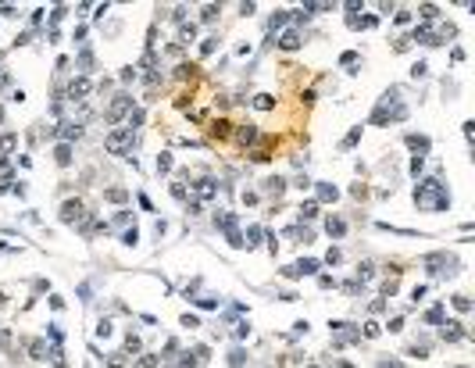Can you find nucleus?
I'll use <instances>...</instances> for the list:
<instances>
[{
    "label": "nucleus",
    "instance_id": "nucleus-1",
    "mask_svg": "<svg viewBox=\"0 0 475 368\" xmlns=\"http://www.w3.org/2000/svg\"><path fill=\"white\" fill-rule=\"evenodd\" d=\"M415 207L418 211H429V214H439L450 207V193L439 179H422L415 186Z\"/></svg>",
    "mask_w": 475,
    "mask_h": 368
},
{
    "label": "nucleus",
    "instance_id": "nucleus-2",
    "mask_svg": "<svg viewBox=\"0 0 475 368\" xmlns=\"http://www.w3.org/2000/svg\"><path fill=\"white\" fill-rule=\"evenodd\" d=\"M407 118V104L400 100L396 89H390L386 97L379 100V107L372 111V125H386V122H404Z\"/></svg>",
    "mask_w": 475,
    "mask_h": 368
},
{
    "label": "nucleus",
    "instance_id": "nucleus-3",
    "mask_svg": "<svg viewBox=\"0 0 475 368\" xmlns=\"http://www.w3.org/2000/svg\"><path fill=\"white\" fill-rule=\"evenodd\" d=\"M214 225L225 233V240H229V247H243V233H239V218L233 211H218L214 214Z\"/></svg>",
    "mask_w": 475,
    "mask_h": 368
},
{
    "label": "nucleus",
    "instance_id": "nucleus-4",
    "mask_svg": "<svg viewBox=\"0 0 475 368\" xmlns=\"http://www.w3.org/2000/svg\"><path fill=\"white\" fill-rule=\"evenodd\" d=\"M104 147H107V154H129V147H132V129H129V125L115 129V132L104 140Z\"/></svg>",
    "mask_w": 475,
    "mask_h": 368
},
{
    "label": "nucleus",
    "instance_id": "nucleus-5",
    "mask_svg": "<svg viewBox=\"0 0 475 368\" xmlns=\"http://www.w3.org/2000/svg\"><path fill=\"white\" fill-rule=\"evenodd\" d=\"M361 340V329H354L350 322H332V343L343 347V343H357Z\"/></svg>",
    "mask_w": 475,
    "mask_h": 368
},
{
    "label": "nucleus",
    "instance_id": "nucleus-6",
    "mask_svg": "<svg viewBox=\"0 0 475 368\" xmlns=\"http://www.w3.org/2000/svg\"><path fill=\"white\" fill-rule=\"evenodd\" d=\"M129 111H132V97H129V93H118V97L111 100V107H107L104 118H107V122H121Z\"/></svg>",
    "mask_w": 475,
    "mask_h": 368
},
{
    "label": "nucleus",
    "instance_id": "nucleus-7",
    "mask_svg": "<svg viewBox=\"0 0 475 368\" xmlns=\"http://www.w3.org/2000/svg\"><path fill=\"white\" fill-rule=\"evenodd\" d=\"M82 218H86V207L79 201H65V204H61V222H65V225H82Z\"/></svg>",
    "mask_w": 475,
    "mask_h": 368
},
{
    "label": "nucleus",
    "instance_id": "nucleus-8",
    "mask_svg": "<svg viewBox=\"0 0 475 368\" xmlns=\"http://www.w3.org/2000/svg\"><path fill=\"white\" fill-rule=\"evenodd\" d=\"M315 272H318V261H315V257H304V261H297V265L282 268V275H286V279H300V275H315Z\"/></svg>",
    "mask_w": 475,
    "mask_h": 368
},
{
    "label": "nucleus",
    "instance_id": "nucleus-9",
    "mask_svg": "<svg viewBox=\"0 0 475 368\" xmlns=\"http://www.w3.org/2000/svg\"><path fill=\"white\" fill-rule=\"evenodd\" d=\"M89 89H93V86H89V79H86V75H79V79H72V86H68V100H86L89 97Z\"/></svg>",
    "mask_w": 475,
    "mask_h": 368
},
{
    "label": "nucleus",
    "instance_id": "nucleus-10",
    "mask_svg": "<svg viewBox=\"0 0 475 368\" xmlns=\"http://www.w3.org/2000/svg\"><path fill=\"white\" fill-rule=\"evenodd\" d=\"M193 193H197V204L211 201V197L218 193V182H214V179H200V182H193Z\"/></svg>",
    "mask_w": 475,
    "mask_h": 368
},
{
    "label": "nucleus",
    "instance_id": "nucleus-11",
    "mask_svg": "<svg viewBox=\"0 0 475 368\" xmlns=\"http://www.w3.org/2000/svg\"><path fill=\"white\" fill-rule=\"evenodd\" d=\"M439 336H443L447 343H457V340H465V326H461V322H447Z\"/></svg>",
    "mask_w": 475,
    "mask_h": 368
},
{
    "label": "nucleus",
    "instance_id": "nucleus-12",
    "mask_svg": "<svg viewBox=\"0 0 475 368\" xmlns=\"http://www.w3.org/2000/svg\"><path fill=\"white\" fill-rule=\"evenodd\" d=\"M300 43H304V40H300V33H297V29H286V33L279 36V47H282V50H297Z\"/></svg>",
    "mask_w": 475,
    "mask_h": 368
},
{
    "label": "nucleus",
    "instance_id": "nucleus-13",
    "mask_svg": "<svg viewBox=\"0 0 475 368\" xmlns=\"http://www.w3.org/2000/svg\"><path fill=\"white\" fill-rule=\"evenodd\" d=\"M407 147L415 150V158H425V154H429V136H415V132H411V136H407Z\"/></svg>",
    "mask_w": 475,
    "mask_h": 368
},
{
    "label": "nucleus",
    "instance_id": "nucleus-14",
    "mask_svg": "<svg viewBox=\"0 0 475 368\" xmlns=\"http://www.w3.org/2000/svg\"><path fill=\"white\" fill-rule=\"evenodd\" d=\"M57 136H61V140H65V143H72V140H79V125H75V122H61V129H54Z\"/></svg>",
    "mask_w": 475,
    "mask_h": 368
},
{
    "label": "nucleus",
    "instance_id": "nucleus-15",
    "mask_svg": "<svg viewBox=\"0 0 475 368\" xmlns=\"http://www.w3.org/2000/svg\"><path fill=\"white\" fill-rule=\"evenodd\" d=\"M289 22H293V14H289V11H275V14H272V18H268V29H272V33H275V29H286Z\"/></svg>",
    "mask_w": 475,
    "mask_h": 368
},
{
    "label": "nucleus",
    "instance_id": "nucleus-16",
    "mask_svg": "<svg viewBox=\"0 0 475 368\" xmlns=\"http://www.w3.org/2000/svg\"><path fill=\"white\" fill-rule=\"evenodd\" d=\"M325 233L340 240V236L347 233V222H343V218H336V214H332V218H325Z\"/></svg>",
    "mask_w": 475,
    "mask_h": 368
},
{
    "label": "nucleus",
    "instance_id": "nucleus-17",
    "mask_svg": "<svg viewBox=\"0 0 475 368\" xmlns=\"http://www.w3.org/2000/svg\"><path fill=\"white\" fill-rule=\"evenodd\" d=\"M265 193H272V197H282V190H286V179H279V175H272V179H265V186H261Z\"/></svg>",
    "mask_w": 475,
    "mask_h": 368
},
{
    "label": "nucleus",
    "instance_id": "nucleus-18",
    "mask_svg": "<svg viewBox=\"0 0 475 368\" xmlns=\"http://www.w3.org/2000/svg\"><path fill=\"white\" fill-rule=\"evenodd\" d=\"M54 161H57L61 168L72 164V147H68V143H57V147H54Z\"/></svg>",
    "mask_w": 475,
    "mask_h": 368
},
{
    "label": "nucleus",
    "instance_id": "nucleus-19",
    "mask_svg": "<svg viewBox=\"0 0 475 368\" xmlns=\"http://www.w3.org/2000/svg\"><path fill=\"white\" fill-rule=\"evenodd\" d=\"M336 197H340V190L332 182H318V201H336Z\"/></svg>",
    "mask_w": 475,
    "mask_h": 368
},
{
    "label": "nucleus",
    "instance_id": "nucleus-20",
    "mask_svg": "<svg viewBox=\"0 0 475 368\" xmlns=\"http://www.w3.org/2000/svg\"><path fill=\"white\" fill-rule=\"evenodd\" d=\"M104 201H111V204H121V201H129V193L121 190V186H111V190H104Z\"/></svg>",
    "mask_w": 475,
    "mask_h": 368
},
{
    "label": "nucleus",
    "instance_id": "nucleus-21",
    "mask_svg": "<svg viewBox=\"0 0 475 368\" xmlns=\"http://www.w3.org/2000/svg\"><path fill=\"white\" fill-rule=\"evenodd\" d=\"M297 211H300V222H311L315 214H318V204H315V201H304Z\"/></svg>",
    "mask_w": 475,
    "mask_h": 368
},
{
    "label": "nucleus",
    "instance_id": "nucleus-22",
    "mask_svg": "<svg viewBox=\"0 0 475 368\" xmlns=\"http://www.w3.org/2000/svg\"><path fill=\"white\" fill-rule=\"evenodd\" d=\"M29 358H47V343H43V340H29Z\"/></svg>",
    "mask_w": 475,
    "mask_h": 368
},
{
    "label": "nucleus",
    "instance_id": "nucleus-23",
    "mask_svg": "<svg viewBox=\"0 0 475 368\" xmlns=\"http://www.w3.org/2000/svg\"><path fill=\"white\" fill-rule=\"evenodd\" d=\"M229 125H233L229 118H218V122H211V132L218 136V140H225V136H229Z\"/></svg>",
    "mask_w": 475,
    "mask_h": 368
},
{
    "label": "nucleus",
    "instance_id": "nucleus-24",
    "mask_svg": "<svg viewBox=\"0 0 475 368\" xmlns=\"http://www.w3.org/2000/svg\"><path fill=\"white\" fill-rule=\"evenodd\" d=\"M254 107H257V111H272V107H275L272 93H257V97H254Z\"/></svg>",
    "mask_w": 475,
    "mask_h": 368
},
{
    "label": "nucleus",
    "instance_id": "nucleus-25",
    "mask_svg": "<svg viewBox=\"0 0 475 368\" xmlns=\"http://www.w3.org/2000/svg\"><path fill=\"white\" fill-rule=\"evenodd\" d=\"M193 36H197V25H193V22H190V25L182 22V29H179V43H193Z\"/></svg>",
    "mask_w": 475,
    "mask_h": 368
},
{
    "label": "nucleus",
    "instance_id": "nucleus-26",
    "mask_svg": "<svg viewBox=\"0 0 475 368\" xmlns=\"http://www.w3.org/2000/svg\"><path fill=\"white\" fill-rule=\"evenodd\" d=\"M418 14H422L425 22H436V18H439V7H436V4H422V7H418Z\"/></svg>",
    "mask_w": 475,
    "mask_h": 368
},
{
    "label": "nucleus",
    "instance_id": "nucleus-27",
    "mask_svg": "<svg viewBox=\"0 0 475 368\" xmlns=\"http://www.w3.org/2000/svg\"><path fill=\"white\" fill-rule=\"evenodd\" d=\"M357 140H361V125H354V129H350V132L343 136V143H340V147H343V150H350V147H354Z\"/></svg>",
    "mask_w": 475,
    "mask_h": 368
},
{
    "label": "nucleus",
    "instance_id": "nucleus-28",
    "mask_svg": "<svg viewBox=\"0 0 475 368\" xmlns=\"http://www.w3.org/2000/svg\"><path fill=\"white\" fill-rule=\"evenodd\" d=\"M14 147H18V136H14V132L0 136V150H4V154H7V150H14Z\"/></svg>",
    "mask_w": 475,
    "mask_h": 368
},
{
    "label": "nucleus",
    "instance_id": "nucleus-29",
    "mask_svg": "<svg viewBox=\"0 0 475 368\" xmlns=\"http://www.w3.org/2000/svg\"><path fill=\"white\" fill-rule=\"evenodd\" d=\"M407 354H411V358H429V343H411Z\"/></svg>",
    "mask_w": 475,
    "mask_h": 368
},
{
    "label": "nucleus",
    "instance_id": "nucleus-30",
    "mask_svg": "<svg viewBox=\"0 0 475 368\" xmlns=\"http://www.w3.org/2000/svg\"><path fill=\"white\" fill-rule=\"evenodd\" d=\"M158 361H161V354H147V358H140V361H136L132 368H154Z\"/></svg>",
    "mask_w": 475,
    "mask_h": 368
},
{
    "label": "nucleus",
    "instance_id": "nucleus-31",
    "mask_svg": "<svg viewBox=\"0 0 475 368\" xmlns=\"http://www.w3.org/2000/svg\"><path fill=\"white\" fill-rule=\"evenodd\" d=\"M136 240H140V233H136V225L121 233V243H125V247H136Z\"/></svg>",
    "mask_w": 475,
    "mask_h": 368
},
{
    "label": "nucleus",
    "instance_id": "nucleus-32",
    "mask_svg": "<svg viewBox=\"0 0 475 368\" xmlns=\"http://www.w3.org/2000/svg\"><path fill=\"white\" fill-rule=\"evenodd\" d=\"M239 140H243V143H254V140H257V129H254V125H243V129H239Z\"/></svg>",
    "mask_w": 475,
    "mask_h": 368
},
{
    "label": "nucleus",
    "instance_id": "nucleus-33",
    "mask_svg": "<svg viewBox=\"0 0 475 368\" xmlns=\"http://www.w3.org/2000/svg\"><path fill=\"white\" fill-rule=\"evenodd\" d=\"M172 154H158V172H172Z\"/></svg>",
    "mask_w": 475,
    "mask_h": 368
},
{
    "label": "nucleus",
    "instance_id": "nucleus-34",
    "mask_svg": "<svg viewBox=\"0 0 475 368\" xmlns=\"http://www.w3.org/2000/svg\"><path fill=\"white\" fill-rule=\"evenodd\" d=\"M79 68H82V72L93 68V54H89V50H79Z\"/></svg>",
    "mask_w": 475,
    "mask_h": 368
},
{
    "label": "nucleus",
    "instance_id": "nucleus-35",
    "mask_svg": "<svg viewBox=\"0 0 475 368\" xmlns=\"http://www.w3.org/2000/svg\"><path fill=\"white\" fill-rule=\"evenodd\" d=\"M454 308H457V311H472V300H468L465 293H457V297H454Z\"/></svg>",
    "mask_w": 475,
    "mask_h": 368
},
{
    "label": "nucleus",
    "instance_id": "nucleus-36",
    "mask_svg": "<svg viewBox=\"0 0 475 368\" xmlns=\"http://www.w3.org/2000/svg\"><path fill=\"white\" fill-rule=\"evenodd\" d=\"M411 75H415V79H425V75H429V65H425V61H418V65H411Z\"/></svg>",
    "mask_w": 475,
    "mask_h": 368
},
{
    "label": "nucleus",
    "instance_id": "nucleus-37",
    "mask_svg": "<svg viewBox=\"0 0 475 368\" xmlns=\"http://www.w3.org/2000/svg\"><path fill=\"white\" fill-rule=\"evenodd\" d=\"M200 18H204V22H214V18H218V4H207Z\"/></svg>",
    "mask_w": 475,
    "mask_h": 368
},
{
    "label": "nucleus",
    "instance_id": "nucleus-38",
    "mask_svg": "<svg viewBox=\"0 0 475 368\" xmlns=\"http://www.w3.org/2000/svg\"><path fill=\"white\" fill-rule=\"evenodd\" d=\"M136 350H140V340L129 332V336H125V354H136Z\"/></svg>",
    "mask_w": 475,
    "mask_h": 368
},
{
    "label": "nucleus",
    "instance_id": "nucleus-39",
    "mask_svg": "<svg viewBox=\"0 0 475 368\" xmlns=\"http://www.w3.org/2000/svg\"><path fill=\"white\" fill-rule=\"evenodd\" d=\"M229 365H233V368H243V350H239V347L229 354Z\"/></svg>",
    "mask_w": 475,
    "mask_h": 368
},
{
    "label": "nucleus",
    "instance_id": "nucleus-40",
    "mask_svg": "<svg viewBox=\"0 0 475 368\" xmlns=\"http://www.w3.org/2000/svg\"><path fill=\"white\" fill-rule=\"evenodd\" d=\"M425 322H433V326H439V322H443V308H433V311L425 315Z\"/></svg>",
    "mask_w": 475,
    "mask_h": 368
},
{
    "label": "nucleus",
    "instance_id": "nucleus-41",
    "mask_svg": "<svg viewBox=\"0 0 475 368\" xmlns=\"http://www.w3.org/2000/svg\"><path fill=\"white\" fill-rule=\"evenodd\" d=\"M172 197L175 201H186V186H182V182H172Z\"/></svg>",
    "mask_w": 475,
    "mask_h": 368
},
{
    "label": "nucleus",
    "instance_id": "nucleus-42",
    "mask_svg": "<svg viewBox=\"0 0 475 368\" xmlns=\"http://www.w3.org/2000/svg\"><path fill=\"white\" fill-rule=\"evenodd\" d=\"M340 65H343V68H350V65H357V54H354V50H347V54L340 57Z\"/></svg>",
    "mask_w": 475,
    "mask_h": 368
},
{
    "label": "nucleus",
    "instance_id": "nucleus-43",
    "mask_svg": "<svg viewBox=\"0 0 475 368\" xmlns=\"http://www.w3.org/2000/svg\"><path fill=\"white\" fill-rule=\"evenodd\" d=\"M214 40H218V36H211V40H204V43H200V54H204V57L214 50Z\"/></svg>",
    "mask_w": 475,
    "mask_h": 368
},
{
    "label": "nucleus",
    "instance_id": "nucleus-44",
    "mask_svg": "<svg viewBox=\"0 0 475 368\" xmlns=\"http://www.w3.org/2000/svg\"><path fill=\"white\" fill-rule=\"evenodd\" d=\"M340 257H343V254H340V250H336V247H332V250L325 254V261H329V265H340Z\"/></svg>",
    "mask_w": 475,
    "mask_h": 368
},
{
    "label": "nucleus",
    "instance_id": "nucleus-45",
    "mask_svg": "<svg viewBox=\"0 0 475 368\" xmlns=\"http://www.w3.org/2000/svg\"><path fill=\"white\" fill-rule=\"evenodd\" d=\"M97 336H111V322H104V318H100V326H97Z\"/></svg>",
    "mask_w": 475,
    "mask_h": 368
},
{
    "label": "nucleus",
    "instance_id": "nucleus-46",
    "mask_svg": "<svg viewBox=\"0 0 475 368\" xmlns=\"http://www.w3.org/2000/svg\"><path fill=\"white\" fill-rule=\"evenodd\" d=\"M364 336H368V340H375V336H379V326H375V322H368V326H364Z\"/></svg>",
    "mask_w": 475,
    "mask_h": 368
},
{
    "label": "nucleus",
    "instance_id": "nucleus-47",
    "mask_svg": "<svg viewBox=\"0 0 475 368\" xmlns=\"http://www.w3.org/2000/svg\"><path fill=\"white\" fill-rule=\"evenodd\" d=\"M411 18H415V14H411V11H396V22H400V25H407Z\"/></svg>",
    "mask_w": 475,
    "mask_h": 368
},
{
    "label": "nucleus",
    "instance_id": "nucleus-48",
    "mask_svg": "<svg viewBox=\"0 0 475 368\" xmlns=\"http://www.w3.org/2000/svg\"><path fill=\"white\" fill-rule=\"evenodd\" d=\"M182 326H190V329H197V326H200V318H197V315H186V318H182Z\"/></svg>",
    "mask_w": 475,
    "mask_h": 368
},
{
    "label": "nucleus",
    "instance_id": "nucleus-49",
    "mask_svg": "<svg viewBox=\"0 0 475 368\" xmlns=\"http://www.w3.org/2000/svg\"><path fill=\"white\" fill-rule=\"evenodd\" d=\"M11 182H14L11 175H0V193H7V190H11Z\"/></svg>",
    "mask_w": 475,
    "mask_h": 368
},
{
    "label": "nucleus",
    "instance_id": "nucleus-50",
    "mask_svg": "<svg viewBox=\"0 0 475 368\" xmlns=\"http://www.w3.org/2000/svg\"><path fill=\"white\" fill-rule=\"evenodd\" d=\"M422 164H425V158H411V172L418 175V172H422Z\"/></svg>",
    "mask_w": 475,
    "mask_h": 368
},
{
    "label": "nucleus",
    "instance_id": "nucleus-51",
    "mask_svg": "<svg viewBox=\"0 0 475 368\" xmlns=\"http://www.w3.org/2000/svg\"><path fill=\"white\" fill-rule=\"evenodd\" d=\"M375 368H404V365H400V361H379Z\"/></svg>",
    "mask_w": 475,
    "mask_h": 368
},
{
    "label": "nucleus",
    "instance_id": "nucleus-52",
    "mask_svg": "<svg viewBox=\"0 0 475 368\" xmlns=\"http://www.w3.org/2000/svg\"><path fill=\"white\" fill-rule=\"evenodd\" d=\"M332 368H354V365H347V361H336V365H332Z\"/></svg>",
    "mask_w": 475,
    "mask_h": 368
},
{
    "label": "nucleus",
    "instance_id": "nucleus-53",
    "mask_svg": "<svg viewBox=\"0 0 475 368\" xmlns=\"http://www.w3.org/2000/svg\"><path fill=\"white\" fill-rule=\"evenodd\" d=\"M0 122H4V107H0Z\"/></svg>",
    "mask_w": 475,
    "mask_h": 368
},
{
    "label": "nucleus",
    "instance_id": "nucleus-54",
    "mask_svg": "<svg viewBox=\"0 0 475 368\" xmlns=\"http://www.w3.org/2000/svg\"><path fill=\"white\" fill-rule=\"evenodd\" d=\"M311 368H315V365H311Z\"/></svg>",
    "mask_w": 475,
    "mask_h": 368
}]
</instances>
